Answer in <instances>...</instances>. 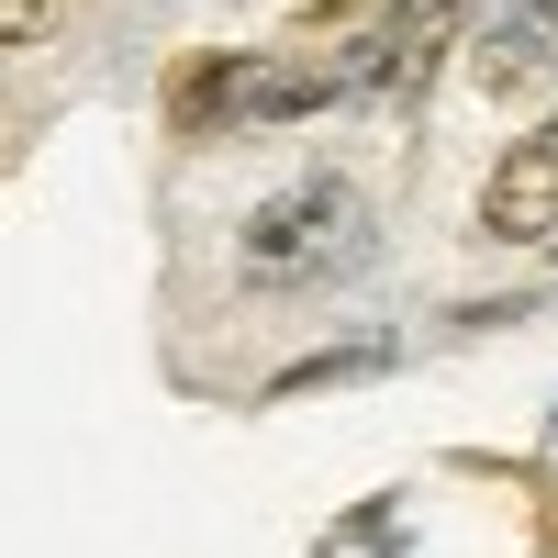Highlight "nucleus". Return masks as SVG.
I'll return each instance as SVG.
<instances>
[{
  "label": "nucleus",
  "mask_w": 558,
  "mask_h": 558,
  "mask_svg": "<svg viewBox=\"0 0 558 558\" xmlns=\"http://www.w3.org/2000/svg\"><path fill=\"white\" fill-rule=\"evenodd\" d=\"M357 246H368V223H357L347 179H291V191H268L246 213V279H324Z\"/></svg>",
  "instance_id": "nucleus-1"
},
{
  "label": "nucleus",
  "mask_w": 558,
  "mask_h": 558,
  "mask_svg": "<svg viewBox=\"0 0 558 558\" xmlns=\"http://www.w3.org/2000/svg\"><path fill=\"white\" fill-rule=\"evenodd\" d=\"M481 235L492 246H558V112L525 123L481 179Z\"/></svg>",
  "instance_id": "nucleus-2"
},
{
  "label": "nucleus",
  "mask_w": 558,
  "mask_h": 558,
  "mask_svg": "<svg viewBox=\"0 0 558 558\" xmlns=\"http://www.w3.org/2000/svg\"><path fill=\"white\" fill-rule=\"evenodd\" d=\"M45 23H57V0H0V45H34Z\"/></svg>",
  "instance_id": "nucleus-3"
}]
</instances>
